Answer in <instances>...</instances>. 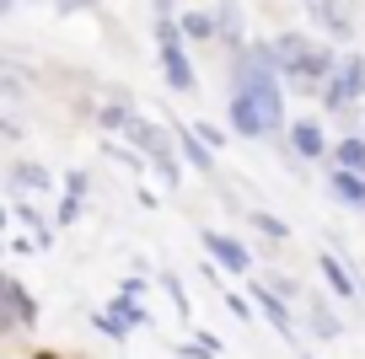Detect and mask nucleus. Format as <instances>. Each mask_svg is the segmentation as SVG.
I'll return each mask as SVG.
<instances>
[{"instance_id": "20", "label": "nucleus", "mask_w": 365, "mask_h": 359, "mask_svg": "<svg viewBox=\"0 0 365 359\" xmlns=\"http://www.w3.org/2000/svg\"><path fill=\"white\" fill-rule=\"evenodd\" d=\"M22 182H27V188H38V193H43V188H48V172H43V167H22Z\"/></svg>"}, {"instance_id": "26", "label": "nucleus", "mask_w": 365, "mask_h": 359, "mask_svg": "<svg viewBox=\"0 0 365 359\" xmlns=\"http://www.w3.org/2000/svg\"><path fill=\"white\" fill-rule=\"evenodd\" d=\"M156 11H172V0H156Z\"/></svg>"}, {"instance_id": "3", "label": "nucleus", "mask_w": 365, "mask_h": 359, "mask_svg": "<svg viewBox=\"0 0 365 359\" xmlns=\"http://www.w3.org/2000/svg\"><path fill=\"white\" fill-rule=\"evenodd\" d=\"M360 97H365V54H344L339 65H333V76L322 80V102H328L333 113H344Z\"/></svg>"}, {"instance_id": "18", "label": "nucleus", "mask_w": 365, "mask_h": 359, "mask_svg": "<svg viewBox=\"0 0 365 359\" xmlns=\"http://www.w3.org/2000/svg\"><path fill=\"white\" fill-rule=\"evenodd\" d=\"M252 225H258L263 236H274V241H285V236H290V231H285V220H274V214H263V209L252 214Z\"/></svg>"}, {"instance_id": "21", "label": "nucleus", "mask_w": 365, "mask_h": 359, "mask_svg": "<svg viewBox=\"0 0 365 359\" xmlns=\"http://www.w3.org/2000/svg\"><path fill=\"white\" fill-rule=\"evenodd\" d=\"M76 214H81V199H76V193H70V199L59 204V225H76Z\"/></svg>"}, {"instance_id": "6", "label": "nucleus", "mask_w": 365, "mask_h": 359, "mask_svg": "<svg viewBox=\"0 0 365 359\" xmlns=\"http://www.w3.org/2000/svg\"><path fill=\"white\" fill-rule=\"evenodd\" d=\"M205 247H210V258H215V263H220L226 274H252V258H247V247H242L237 236L205 231Z\"/></svg>"}, {"instance_id": "12", "label": "nucleus", "mask_w": 365, "mask_h": 359, "mask_svg": "<svg viewBox=\"0 0 365 359\" xmlns=\"http://www.w3.org/2000/svg\"><path fill=\"white\" fill-rule=\"evenodd\" d=\"M317 269H322V279L333 284V295H339V301H354V295H360V284H354V274L344 269L339 258H317Z\"/></svg>"}, {"instance_id": "4", "label": "nucleus", "mask_w": 365, "mask_h": 359, "mask_svg": "<svg viewBox=\"0 0 365 359\" xmlns=\"http://www.w3.org/2000/svg\"><path fill=\"white\" fill-rule=\"evenodd\" d=\"M307 16L333 38V43H349L354 22H349V11H344V0H307Z\"/></svg>"}, {"instance_id": "23", "label": "nucleus", "mask_w": 365, "mask_h": 359, "mask_svg": "<svg viewBox=\"0 0 365 359\" xmlns=\"http://www.w3.org/2000/svg\"><path fill=\"white\" fill-rule=\"evenodd\" d=\"M226 306H231V316H242V322L252 316V306H247V301H237V295H226Z\"/></svg>"}, {"instance_id": "15", "label": "nucleus", "mask_w": 365, "mask_h": 359, "mask_svg": "<svg viewBox=\"0 0 365 359\" xmlns=\"http://www.w3.org/2000/svg\"><path fill=\"white\" fill-rule=\"evenodd\" d=\"M333 167H349V172H365V135H344L333 145Z\"/></svg>"}, {"instance_id": "25", "label": "nucleus", "mask_w": 365, "mask_h": 359, "mask_svg": "<svg viewBox=\"0 0 365 359\" xmlns=\"http://www.w3.org/2000/svg\"><path fill=\"white\" fill-rule=\"evenodd\" d=\"M11 6H22V0H0V16H6V11H11Z\"/></svg>"}, {"instance_id": "5", "label": "nucleus", "mask_w": 365, "mask_h": 359, "mask_svg": "<svg viewBox=\"0 0 365 359\" xmlns=\"http://www.w3.org/2000/svg\"><path fill=\"white\" fill-rule=\"evenodd\" d=\"M210 22H215V38H220L226 54L247 43V22H242V6H237V0H220L215 11H210Z\"/></svg>"}, {"instance_id": "16", "label": "nucleus", "mask_w": 365, "mask_h": 359, "mask_svg": "<svg viewBox=\"0 0 365 359\" xmlns=\"http://www.w3.org/2000/svg\"><path fill=\"white\" fill-rule=\"evenodd\" d=\"M113 322H124V327H145V306H135V295H118V301H113Z\"/></svg>"}, {"instance_id": "1", "label": "nucleus", "mask_w": 365, "mask_h": 359, "mask_svg": "<svg viewBox=\"0 0 365 359\" xmlns=\"http://www.w3.org/2000/svg\"><path fill=\"white\" fill-rule=\"evenodd\" d=\"M156 54H161V76H167V86L178 91V97L199 91V76H194V65H188V48H182V27L172 22V11L156 16Z\"/></svg>"}, {"instance_id": "11", "label": "nucleus", "mask_w": 365, "mask_h": 359, "mask_svg": "<svg viewBox=\"0 0 365 359\" xmlns=\"http://www.w3.org/2000/svg\"><path fill=\"white\" fill-rule=\"evenodd\" d=\"M6 306H11L16 327H33V322H38V301H33V295H27L22 284L11 279V274H6Z\"/></svg>"}, {"instance_id": "14", "label": "nucleus", "mask_w": 365, "mask_h": 359, "mask_svg": "<svg viewBox=\"0 0 365 359\" xmlns=\"http://www.w3.org/2000/svg\"><path fill=\"white\" fill-rule=\"evenodd\" d=\"M172 135H178V150H182L188 161H194L199 172H215V156H210V145L194 135V129H172Z\"/></svg>"}, {"instance_id": "22", "label": "nucleus", "mask_w": 365, "mask_h": 359, "mask_svg": "<svg viewBox=\"0 0 365 359\" xmlns=\"http://www.w3.org/2000/svg\"><path fill=\"white\" fill-rule=\"evenodd\" d=\"M70 193H76V199H86V172H70V182H65Z\"/></svg>"}, {"instance_id": "7", "label": "nucleus", "mask_w": 365, "mask_h": 359, "mask_svg": "<svg viewBox=\"0 0 365 359\" xmlns=\"http://www.w3.org/2000/svg\"><path fill=\"white\" fill-rule=\"evenodd\" d=\"M290 129V150H296L301 161H322L328 156V140H322V129L312 124V118H301V124H285Z\"/></svg>"}, {"instance_id": "17", "label": "nucleus", "mask_w": 365, "mask_h": 359, "mask_svg": "<svg viewBox=\"0 0 365 359\" xmlns=\"http://www.w3.org/2000/svg\"><path fill=\"white\" fill-rule=\"evenodd\" d=\"M182 33H188V38H215V22H210V11L182 16Z\"/></svg>"}, {"instance_id": "24", "label": "nucleus", "mask_w": 365, "mask_h": 359, "mask_svg": "<svg viewBox=\"0 0 365 359\" xmlns=\"http://www.w3.org/2000/svg\"><path fill=\"white\" fill-rule=\"evenodd\" d=\"M86 6H97V0H59V11H86Z\"/></svg>"}, {"instance_id": "10", "label": "nucleus", "mask_w": 365, "mask_h": 359, "mask_svg": "<svg viewBox=\"0 0 365 359\" xmlns=\"http://www.w3.org/2000/svg\"><path fill=\"white\" fill-rule=\"evenodd\" d=\"M231 124H237V135L263 140V118H258V108H252L247 91H231Z\"/></svg>"}, {"instance_id": "13", "label": "nucleus", "mask_w": 365, "mask_h": 359, "mask_svg": "<svg viewBox=\"0 0 365 359\" xmlns=\"http://www.w3.org/2000/svg\"><path fill=\"white\" fill-rule=\"evenodd\" d=\"M307 327H312L317 338H339V333H344V322H339V316H333L328 306L317 301V295H307Z\"/></svg>"}, {"instance_id": "2", "label": "nucleus", "mask_w": 365, "mask_h": 359, "mask_svg": "<svg viewBox=\"0 0 365 359\" xmlns=\"http://www.w3.org/2000/svg\"><path fill=\"white\" fill-rule=\"evenodd\" d=\"M124 135L140 145V156L150 161V167L161 172V182L167 188H178V177H182V167H178V150H172V140H167V129H156V124H145L140 113H129L124 118Z\"/></svg>"}, {"instance_id": "8", "label": "nucleus", "mask_w": 365, "mask_h": 359, "mask_svg": "<svg viewBox=\"0 0 365 359\" xmlns=\"http://www.w3.org/2000/svg\"><path fill=\"white\" fill-rule=\"evenodd\" d=\"M328 188L339 204H349V209H365V172H349V167H333L328 172Z\"/></svg>"}, {"instance_id": "9", "label": "nucleus", "mask_w": 365, "mask_h": 359, "mask_svg": "<svg viewBox=\"0 0 365 359\" xmlns=\"http://www.w3.org/2000/svg\"><path fill=\"white\" fill-rule=\"evenodd\" d=\"M252 301L263 306V316H269V327H274L279 338H296V316H290V306L279 301V295H269L263 284H252Z\"/></svg>"}, {"instance_id": "19", "label": "nucleus", "mask_w": 365, "mask_h": 359, "mask_svg": "<svg viewBox=\"0 0 365 359\" xmlns=\"http://www.w3.org/2000/svg\"><path fill=\"white\" fill-rule=\"evenodd\" d=\"M194 135H199V140H205V145H210V150H215V145H226V135H220V129H215V124H194Z\"/></svg>"}]
</instances>
